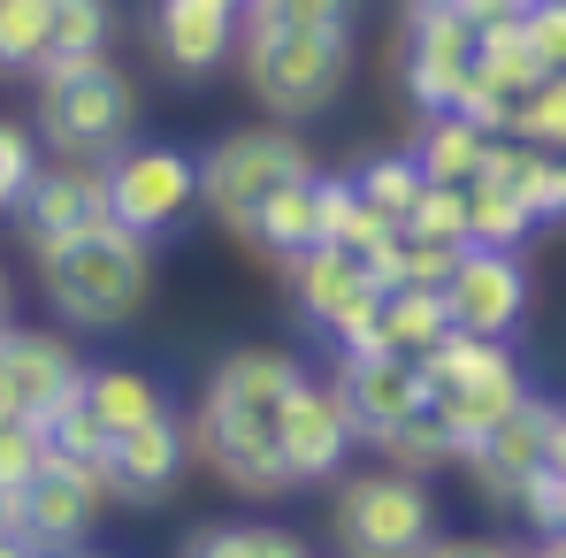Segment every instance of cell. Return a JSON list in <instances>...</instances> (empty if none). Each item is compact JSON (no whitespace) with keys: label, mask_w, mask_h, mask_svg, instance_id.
Returning <instances> with one entry per match:
<instances>
[{"label":"cell","mask_w":566,"mask_h":558,"mask_svg":"<svg viewBox=\"0 0 566 558\" xmlns=\"http://www.w3.org/2000/svg\"><path fill=\"white\" fill-rule=\"evenodd\" d=\"M146 283H154L146 238H130L123 222H93L39 253V291L70 329H123L146 306Z\"/></svg>","instance_id":"1"},{"label":"cell","mask_w":566,"mask_h":558,"mask_svg":"<svg viewBox=\"0 0 566 558\" xmlns=\"http://www.w3.org/2000/svg\"><path fill=\"white\" fill-rule=\"evenodd\" d=\"M31 130L39 146H54L62 161H115L138 130V85L123 62H77V70H46L31 99Z\"/></svg>","instance_id":"2"},{"label":"cell","mask_w":566,"mask_h":558,"mask_svg":"<svg viewBox=\"0 0 566 558\" xmlns=\"http://www.w3.org/2000/svg\"><path fill=\"white\" fill-rule=\"evenodd\" d=\"M306 177H314V154H306L298 130H283V123H245V130H230V138H214V146L199 154V207H207L230 238H253V222H261L291 185H306Z\"/></svg>","instance_id":"3"},{"label":"cell","mask_w":566,"mask_h":558,"mask_svg":"<svg viewBox=\"0 0 566 558\" xmlns=\"http://www.w3.org/2000/svg\"><path fill=\"white\" fill-rule=\"evenodd\" d=\"M329 536L345 558H421L437 544V497L429 474L406 466H368V474H337V505H329Z\"/></svg>","instance_id":"4"},{"label":"cell","mask_w":566,"mask_h":558,"mask_svg":"<svg viewBox=\"0 0 566 558\" xmlns=\"http://www.w3.org/2000/svg\"><path fill=\"white\" fill-rule=\"evenodd\" d=\"M245 54V93L276 123L329 115L353 77V31H276V39H238Z\"/></svg>","instance_id":"5"},{"label":"cell","mask_w":566,"mask_h":558,"mask_svg":"<svg viewBox=\"0 0 566 558\" xmlns=\"http://www.w3.org/2000/svg\"><path fill=\"white\" fill-rule=\"evenodd\" d=\"M199 214V154L185 146H161V138H130L115 161H107V222H123L130 238H169Z\"/></svg>","instance_id":"6"},{"label":"cell","mask_w":566,"mask_h":558,"mask_svg":"<svg viewBox=\"0 0 566 558\" xmlns=\"http://www.w3.org/2000/svg\"><path fill=\"white\" fill-rule=\"evenodd\" d=\"M191 460H207V474L238 497H291V466H283V444H276V421L230 406V398H199L191 413Z\"/></svg>","instance_id":"7"},{"label":"cell","mask_w":566,"mask_h":558,"mask_svg":"<svg viewBox=\"0 0 566 558\" xmlns=\"http://www.w3.org/2000/svg\"><path fill=\"white\" fill-rule=\"evenodd\" d=\"M474 23L468 8L444 15H406V54H398V85L413 99V115H452L474 77Z\"/></svg>","instance_id":"8"},{"label":"cell","mask_w":566,"mask_h":558,"mask_svg":"<svg viewBox=\"0 0 566 558\" xmlns=\"http://www.w3.org/2000/svg\"><path fill=\"white\" fill-rule=\"evenodd\" d=\"M291 298H298V314H306L329 345H353L360 329H376V314H382V291L368 283V269H360L353 245H314V253L291 269Z\"/></svg>","instance_id":"9"},{"label":"cell","mask_w":566,"mask_h":558,"mask_svg":"<svg viewBox=\"0 0 566 558\" xmlns=\"http://www.w3.org/2000/svg\"><path fill=\"white\" fill-rule=\"evenodd\" d=\"M93 222H107V161H62V154L39 161V177L15 199V230L31 238V253L77 238Z\"/></svg>","instance_id":"10"},{"label":"cell","mask_w":566,"mask_h":558,"mask_svg":"<svg viewBox=\"0 0 566 558\" xmlns=\"http://www.w3.org/2000/svg\"><path fill=\"white\" fill-rule=\"evenodd\" d=\"M444 306H452V329L513 337L521 314H528V269H521V253L513 245H468L452 283H444Z\"/></svg>","instance_id":"11"},{"label":"cell","mask_w":566,"mask_h":558,"mask_svg":"<svg viewBox=\"0 0 566 558\" xmlns=\"http://www.w3.org/2000/svg\"><path fill=\"white\" fill-rule=\"evenodd\" d=\"M276 444H283V466H291V482L306 489V482H337L345 460H353V421H345V406H337V382H298L291 390V406L276 413Z\"/></svg>","instance_id":"12"},{"label":"cell","mask_w":566,"mask_h":558,"mask_svg":"<svg viewBox=\"0 0 566 558\" xmlns=\"http://www.w3.org/2000/svg\"><path fill=\"white\" fill-rule=\"evenodd\" d=\"M337 406H345V421H353V436L360 444H382L421 398H429V382H421V360H398V352H337Z\"/></svg>","instance_id":"13"},{"label":"cell","mask_w":566,"mask_h":558,"mask_svg":"<svg viewBox=\"0 0 566 558\" xmlns=\"http://www.w3.org/2000/svg\"><path fill=\"white\" fill-rule=\"evenodd\" d=\"M99 489L93 474H77V466H54L46 460V474L15 497V536L31 544L39 558H62L77 551V544H93V520H99Z\"/></svg>","instance_id":"14"},{"label":"cell","mask_w":566,"mask_h":558,"mask_svg":"<svg viewBox=\"0 0 566 558\" xmlns=\"http://www.w3.org/2000/svg\"><path fill=\"white\" fill-rule=\"evenodd\" d=\"M185 466H191V421L154 413V421H138V429L115 436L107 497H123V505H169L177 482H185Z\"/></svg>","instance_id":"15"},{"label":"cell","mask_w":566,"mask_h":558,"mask_svg":"<svg viewBox=\"0 0 566 558\" xmlns=\"http://www.w3.org/2000/svg\"><path fill=\"white\" fill-rule=\"evenodd\" d=\"M238 15L222 0H154L146 15V46L169 77H214L230 54H238Z\"/></svg>","instance_id":"16"},{"label":"cell","mask_w":566,"mask_h":558,"mask_svg":"<svg viewBox=\"0 0 566 558\" xmlns=\"http://www.w3.org/2000/svg\"><path fill=\"white\" fill-rule=\"evenodd\" d=\"M0 360H8V390H15V413H31V421H46L54 406H70L77 390H85V360H77V345L70 337H54V329H0Z\"/></svg>","instance_id":"17"},{"label":"cell","mask_w":566,"mask_h":558,"mask_svg":"<svg viewBox=\"0 0 566 558\" xmlns=\"http://www.w3.org/2000/svg\"><path fill=\"white\" fill-rule=\"evenodd\" d=\"M552 421H559V406H552V398H521V406H513V413H505V421H497V429H490L460 466H474V482L505 505V497H513V482H521L528 466H544Z\"/></svg>","instance_id":"18"},{"label":"cell","mask_w":566,"mask_h":558,"mask_svg":"<svg viewBox=\"0 0 566 558\" xmlns=\"http://www.w3.org/2000/svg\"><path fill=\"white\" fill-rule=\"evenodd\" d=\"M298 382H306L298 352H283V345H238V352L214 360V382L207 390L230 398V406H245V413H261V421H276Z\"/></svg>","instance_id":"19"},{"label":"cell","mask_w":566,"mask_h":558,"mask_svg":"<svg viewBox=\"0 0 566 558\" xmlns=\"http://www.w3.org/2000/svg\"><path fill=\"white\" fill-rule=\"evenodd\" d=\"M528 398V382H521V368H497V375H482V382H452V390H437V406H444V429H452V452L468 460L474 444L513 413Z\"/></svg>","instance_id":"20"},{"label":"cell","mask_w":566,"mask_h":558,"mask_svg":"<svg viewBox=\"0 0 566 558\" xmlns=\"http://www.w3.org/2000/svg\"><path fill=\"white\" fill-rule=\"evenodd\" d=\"M382 352H398V360H429L437 345H444V329H452V306H444V291H429V283H398V291H382Z\"/></svg>","instance_id":"21"},{"label":"cell","mask_w":566,"mask_h":558,"mask_svg":"<svg viewBox=\"0 0 566 558\" xmlns=\"http://www.w3.org/2000/svg\"><path fill=\"white\" fill-rule=\"evenodd\" d=\"M245 245H253L261 261H276V269H298L314 245H329V230H322V199H314V177L283 191L276 207L253 222V238H245Z\"/></svg>","instance_id":"22"},{"label":"cell","mask_w":566,"mask_h":558,"mask_svg":"<svg viewBox=\"0 0 566 558\" xmlns=\"http://www.w3.org/2000/svg\"><path fill=\"white\" fill-rule=\"evenodd\" d=\"M482 154H490V130L468 115H421V130H413V161L429 185H474Z\"/></svg>","instance_id":"23"},{"label":"cell","mask_w":566,"mask_h":558,"mask_svg":"<svg viewBox=\"0 0 566 558\" xmlns=\"http://www.w3.org/2000/svg\"><path fill=\"white\" fill-rule=\"evenodd\" d=\"M46 460H54V466H77V474H93L99 489H107L115 429H107L93 406H85V390H77L70 406H54V413H46Z\"/></svg>","instance_id":"24"},{"label":"cell","mask_w":566,"mask_h":558,"mask_svg":"<svg viewBox=\"0 0 566 558\" xmlns=\"http://www.w3.org/2000/svg\"><path fill=\"white\" fill-rule=\"evenodd\" d=\"M107 39H115V0H54L39 77H46V70H77V62L107 54Z\"/></svg>","instance_id":"25"},{"label":"cell","mask_w":566,"mask_h":558,"mask_svg":"<svg viewBox=\"0 0 566 558\" xmlns=\"http://www.w3.org/2000/svg\"><path fill=\"white\" fill-rule=\"evenodd\" d=\"M474 70L497 77L505 93H528V85L552 77V70L536 62V46H528V15H482V31H474Z\"/></svg>","instance_id":"26"},{"label":"cell","mask_w":566,"mask_h":558,"mask_svg":"<svg viewBox=\"0 0 566 558\" xmlns=\"http://www.w3.org/2000/svg\"><path fill=\"white\" fill-rule=\"evenodd\" d=\"M353 185H360V207L368 214H382L390 230L413 214V199L429 191V177H421V161H413V146H382V154H368L360 169H353Z\"/></svg>","instance_id":"27"},{"label":"cell","mask_w":566,"mask_h":558,"mask_svg":"<svg viewBox=\"0 0 566 558\" xmlns=\"http://www.w3.org/2000/svg\"><path fill=\"white\" fill-rule=\"evenodd\" d=\"M85 406H93L115 436L138 429V421H154V413H169L161 382H154L146 368H85Z\"/></svg>","instance_id":"28"},{"label":"cell","mask_w":566,"mask_h":558,"mask_svg":"<svg viewBox=\"0 0 566 558\" xmlns=\"http://www.w3.org/2000/svg\"><path fill=\"white\" fill-rule=\"evenodd\" d=\"M185 558H314L291 528H261V520H199L185 536Z\"/></svg>","instance_id":"29"},{"label":"cell","mask_w":566,"mask_h":558,"mask_svg":"<svg viewBox=\"0 0 566 558\" xmlns=\"http://www.w3.org/2000/svg\"><path fill=\"white\" fill-rule=\"evenodd\" d=\"M513 368V345L505 337H474V329H444V345L421 360V382H429V398L437 390H452V382H482V375Z\"/></svg>","instance_id":"30"},{"label":"cell","mask_w":566,"mask_h":558,"mask_svg":"<svg viewBox=\"0 0 566 558\" xmlns=\"http://www.w3.org/2000/svg\"><path fill=\"white\" fill-rule=\"evenodd\" d=\"M376 452H382L390 466H406V474H437L444 460H460V452H452V429H444V406H437V398H421V406H413V413H406V421L382 436Z\"/></svg>","instance_id":"31"},{"label":"cell","mask_w":566,"mask_h":558,"mask_svg":"<svg viewBox=\"0 0 566 558\" xmlns=\"http://www.w3.org/2000/svg\"><path fill=\"white\" fill-rule=\"evenodd\" d=\"M360 0H253L238 15L245 39H276V31H353Z\"/></svg>","instance_id":"32"},{"label":"cell","mask_w":566,"mask_h":558,"mask_svg":"<svg viewBox=\"0 0 566 558\" xmlns=\"http://www.w3.org/2000/svg\"><path fill=\"white\" fill-rule=\"evenodd\" d=\"M528 230L536 214L513 185H468V245H521Z\"/></svg>","instance_id":"33"},{"label":"cell","mask_w":566,"mask_h":558,"mask_svg":"<svg viewBox=\"0 0 566 558\" xmlns=\"http://www.w3.org/2000/svg\"><path fill=\"white\" fill-rule=\"evenodd\" d=\"M54 0H0V77H39Z\"/></svg>","instance_id":"34"},{"label":"cell","mask_w":566,"mask_h":558,"mask_svg":"<svg viewBox=\"0 0 566 558\" xmlns=\"http://www.w3.org/2000/svg\"><path fill=\"white\" fill-rule=\"evenodd\" d=\"M505 138L566 154V77H544V85H528V93L513 99V123H505Z\"/></svg>","instance_id":"35"},{"label":"cell","mask_w":566,"mask_h":558,"mask_svg":"<svg viewBox=\"0 0 566 558\" xmlns=\"http://www.w3.org/2000/svg\"><path fill=\"white\" fill-rule=\"evenodd\" d=\"M46 474V421H31V413H8L0 421V489H31Z\"/></svg>","instance_id":"36"},{"label":"cell","mask_w":566,"mask_h":558,"mask_svg":"<svg viewBox=\"0 0 566 558\" xmlns=\"http://www.w3.org/2000/svg\"><path fill=\"white\" fill-rule=\"evenodd\" d=\"M398 230L406 238H437V245H468V185H429Z\"/></svg>","instance_id":"37"},{"label":"cell","mask_w":566,"mask_h":558,"mask_svg":"<svg viewBox=\"0 0 566 558\" xmlns=\"http://www.w3.org/2000/svg\"><path fill=\"white\" fill-rule=\"evenodd\" d=\"M31 177H39V130L23 115H0V214H15Z\"/></svg>","instance_id":"38"},{"label":"cell","mask_w":566,"mask_h":558,"mask_svg":"<svg viewBox=\"0 0 566 558\" xmlns=\"http://www.w3.org/2000/svg\"><path fill=\"white\" fill-rule=\"evenodd\" d=\"M521 199H528L536 222H566V154L528 146V161H521Z\"/></svg>","instance_id":"39"},{"label":"cell","mask_w":566,"mask_h":558,"mask_svg":"<svg viewBox=\"0 0 566 558\" xmlns=\"http://www.w3.org/2000/svg\"><path fill=\"white\" fill-rule=\"evenodd\" d=\"M536 536H559V520H566V482L552 474V466H528L521 482H513V497H505Z\"/></svg>","instance_id":"40"},{"label":"cell","mask_w":566,"mask_h":558,"mask_svg":"<svg viewBox=\"0 0 566 558\" xmlns=\"http://www.w3.org/2000/svg\"><path fill=\"white\" fill-rule=\"evenodd\" d=\"M314 199H322V230H329V245L353 230V214H360V185H353V169H314Z\"/></svg>","instance_id":"41"},{"label":"cell","mask_w":566,"mask_h":558,"mask_svg":"<svg viewBox=\"0 0 566 558\" xmlns=\"http://www.w3.org/2000/svg\"><path fill=\"white\" fill-rule=\"evenodd\" d=\"M513 99H521V93H505L497 77H482V70H474L452 115H468V123H482V130H490V138H505V123H513Z\"/></svg>","instance_id":"42"},{"label":"cell","mask_w":566,"mask_h":558,"mask_svg":"<svg viewBox=\"0 0 566 558\" xmlns=\"http://www.w3.org/2000/svg\"><path fill=\"white\" fill-rule=\"evenodd\" d=\"M528 46H536V62L566 77V0H536L528 8Z\"/></svg>","instance_id":"43"},{"label":"cell","mask_w":566,"mask_h":558,"mask_svg":"<svg viewBox=\"0 0 566 558\" xmlns=\"http://www.w3.org/2000/svg\"><path fill=\"white\" fill-rule=\"evenodd\" d=\"M406 238V230H398ZM460 253L468 245H437V238H406V283H429V291H444L452 269H460Z\"/></svg>","instance_id":"44"},{"label":"cell","mask_w":566,"mask_h":558,"mask_svg":"<svg viewBox=\"0 0 566 558\" xmlns=\"http://www.w3.org/2000/svg\"><path fill=\"white\" fill-rule=\"evenodd\" d=\"M421 558H513V544H482V536H437Z\"/></svg>","instance_id":"45"},{"label":"cell","mask_w":566,"mask_h":558,"mask_svg":"<svg viewBox=\"0 0 566 558\" xmlns=\"http://www.w3.org/2000/svg\"><path fill=\"white\" fill-rule=\"evenodd\" d=\"M544 466L566 482V406H559V421H552V444H544Z\"/></svg>","instance_id":"46"},{"label":"cell","mask_w":566,"mask_h":558,"mask_svg":"<svg viewBox=\"0 0 566 558\" xmlns=\"http://www.w3.org/2000/svg\"><path fill=\"white\" fill-rule=\"evenodd\" d=\"M528 8H536V0H468L474 23H482V15H528Z\"/></svg>","instance_id":"47"},{"label":"cell","mask_w":566,"mask_h":558,"mask_svg":"<svg viewBox=\"0 0 566 558\" xmlns=\"http://www.w3.org/2000/svg\"><path fill=\"white\" fill-rule=\"evenodd\" d=\"M444 8H468V0H406V15H444Z\"/></svg>","instance_id":"48"},{"label":"cell","mask_w":566,"mask_h":558,"mask_svg":"<svg viewBox=\"0 0 566 558\" xmlns=\"http://www.w3.org/2000/svg\"><path fill=\"white\" fill-rule=\"evenodd\" d=\"M15 322V283H8V269H0V329Z\"/></svg>","instance_id":"49"},{"label":"cell","mask_w":566,"mask_h":558,"mask_svg":"<svg viewBox=\"0 0 566 558\" xmlns=\"http://www.w3.org/2000/svg\"><path fill=\"white\" fill-rule=\"evenodd\" d=\"M0 536H15V489H0Z\"/></svg>","instance_id":"50"},{"label":"cell","mask_w":566,"mask_h":558,"mask_svg":"<svg viewBox=\"0 0 566 558\" xmlns=\"http://www.w3.org/2000/svg\"><path fill=\"white\" fill-rule=\"evenodd\" d=\"M0 558H39V551H31L23 536H0Z\"/></svg>","instance_id":"51"},{"label":"cell","mask_w":566,"mask_h":558,"mask_svg":"<svg viewBox=\"0 0 566 558\" xmlns=\"http://www.w3.org/2000/svg\"><path fill=\"white\" fill-rule=\"evenodd\" d=\"M536 558H566V536H536Z\"/></svg>","instance_id":"52"},{"label":"cell","mask_w":566,"mask_h":558,"mask_svg":"<svg viewBox=\"0 0 566 558\" xmlns=\"http://www.w3.org/2000/svg\"><path fill=\"white\" fill-rule=\"evenodd\" d=\"M62 558H107V551H85V544H77V551H62Z\"/></svg>","instance_id":"53"},{"label":"cell","mask_w":566,"mask_h":558,"mask_svg":"<svg viewBox=\"0 0 566 558\" xmlns=\"http://www.w3.org/2000/svg\"><path fill=\"white\" fill-rule=\"evenodd\" d=\"M222 8H230V15H245V8H253V0H222Z\"/></svg>","instance_id":"54"},{"label":"cell","mask_w":566,"mask_h":558,"mask_svg":"<svg viewBox=\"0 0 566 558\" xmlns=\"http://www.w3.org/2000/svg\"><path fill=\"white\" fill-rule=\"evenodd\" d=\"M513 558H536V551H513Z\"/></svg>","instance_id":"55"},{"label":"cell","mask_w":566,"mask_h":558,"mask_svg":"<svg viewBox=\"0 0 566 558\" xmlns=\"http://www.w3.org/2000/svg\"><path fill=\"white\" fill-rule=\"evenodd\" d=\"M559 536H566V520H559Z\"/></svg>","instance_id":"56"}]
</instances>
